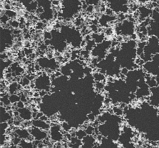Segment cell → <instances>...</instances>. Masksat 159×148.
<instances>
[{
  "label": "cell",
  "mask_w": 159,
  "mask_h": 148,
  "mask_svg": "<svg viewBox=\"0 0 159 148\" xmlns=\"http://www.w3.org/2000/svg\"><path fill=\"white\" fill-rule=\"evenodd\" d=\"M18 115L22 119L25 120V121H28L33 118V113L31 112L29 108H22L19 109L18 111Z\"/></svg>",
  "instance_id": "obj_19"
},
{
  "label": "cell",
  "mask_w": 159,
  "mask_h": 148,
  "mask_svg": "<svg viewBox=\"0 0 159 148\" xmlns=\"http://www.w3.org/2000/svg\"><path fill=\"white\" fill-rule=\"evenodd\" d=\"M29 131L32 137L35 140H37V141L43 140L45 139L47 136V134L45 130H42L41 129L35 127L34 126L30 128Z\"/></svg>",
  "instance_id": "obj_15"
},
{
  "label": "cell",
  "mask_w": 159,
  "mask_h": 148,
  "mask_svg": "<svg viewBox=\"0 0 159 148\" xmlns=\"http://www.w3.org/2000/svg\"><path fill=\"white\" fill-rule=\"evenodd\" d=\"M82 148H94L96 146V139L93 135L87 134L82 140Z\"/></svg>",
  "instance_id": "obj_18"
},
{
  "label": "cell",
  "mask_w": 159,
  "mask_h": 148,
  "mask_svg": "<svg viewBox=\"0 0 159 148\" xmlns=\"http://www.w3.org/2000/svg\"><path fill=\"white\" fill-rule=\"evenodd\" d=\"M38 63L39 66L41 68L45 69L53 70L56 68L57 66V63L56 61L53 58H40L38 60Z\"/></svg>",
  "instance_id": "obj_14"
},
{
  "label": "cell",
  "mask_w": 159,
  "mask_h": 148,
  "mask_svg": "<svg viewBox=\"0 0 159 148\" xmlns=\"http://www.w3.org/2000/svg\"><path fill=\"white\" fill-rule=\"evenodd\" d=\"M50 35V42L52 47L58 52L63 51L66 47L67 43L60 30H52Z\"/></svg>",
  "instance_id": "obj_8"
},
{
  "label": "cell",
  "mask_w": 159,
  "mask_h": 148,
  "mask_svg": "<svg viewBox=\"0 0 159 148\" xmlns=\"http://www.w3.org/2000/svg\"><path fill=\"white\" fill-rule=\"evenodd\" d=\"M153 10L150 7L143 4L139 8V17L142 21H145L148 17L152 16Z\"/></svg>",
  "instance_id": "obj_17"
},
{
  "label": "cell",
  "mask_w": 159,
  "mask_h": 148,
  "mask_svg": "<svg viewBox=\"0 0 159 148\" xmlns=\"http://www.w3.org/2000/svg\"><path fill=\"white\" fill-rule=\"evenodd\" d=\"M148 34L149 36H154L159 39V24L153 21H151L148 23L147 27Z\"/></svg>",
  "instance_id": "obj_16"
},
{
  "label": "cell",
  "mask_w": 159,
  "mask_h": 148,
  "mask_svg": "<svg viewBox=\"0 0 159 148\" xmlns=\"http://www.w3.org/2000/svg\"><path fill=\"white\" fill-rule=\"evenodd\" d=\"M32 124L33 125V126L41 129L42 130H45L47 131L48 129H50V124H48L46 121L42 120L40 118H37V119H34L32 122Z\"/></svg>",
  "instance_id": "obj_20"
},
{
  "label": "cell",
  "mask_w": 159,
  "mask_h": 148,
  "mask_svg": "<svg viewBox=\"0 0 159 148\" xmlns=\"http://www.w3.org/2000/svg\"><path fill=\"white\" fill-rule=\"evenodd\" d=\"M60 15L65 20H71L80 11L82 7L81 0H61Z\"/></svg>",
  "instance_id": "obj_2"
},
{
  "label": "cell",
  "mask_w": 159,
  "mask_h": 148,
  "mask_svg": "<svg viewBox=\"0 0 159 148\" xmlns=\"http://www.w3.org/2000/svg\"><path fill=\"white\" fill-rule=\"evenodd\" d=\"M111 42L109 40H104L97 44L91 50V55L96 59L100 60L104 59L107 56V52L110 49Z\"/></svg>",
  "instance_id": "obj_9"
},
{
  "label": "cell",
  "mask_w": 159,
  "mask_h": 148,
  "mask_svg": "<svg viewBox=\"0 0 159 148\" xmlns=\"http://www.w3.org/2000/svg\"><path fill=\"white\" fill-rule=\"evenodd\" d=\"M143 70L150 76L159 80V53L155 55L151 60L147 61L142 65Z\"/></svg>",
  "instance_id": "obj_6"
},
{
  "label": "cell",
  "mask_w": 159,
  "mask_h": 148,
  "mask_svg": "<svg viewBox=\"0 0 159 148\" xmlns=\"http://www.w3.org/2000/svg\"><path fill=\"white\" fill-rule=\"evenodd\" d=\"M17 137L22 139H28L31 136L30 131L25 129H18L16 131Z\"/></svg>",
  "instance_id": "obj_21"
},
{
  "label": "cell",
  "mask_w": 159,
  "mask_h": 148,
  "mask_svg": "<svg viewBox=\"0 0 159 148\" xmlns=\"http://www.w3.org/2000/svg\"><path fill=\"white\" fill-rule=\"evenodd\" d=\"M148 103L155 108H159V84L150 88Z\"/></svg>",
  "instance_id": "obj_11"
},
{
  "label": "cell",
  "mask_w": 159,
  "mask_h": 148,
  "mask_svg": "<svg viewBox=\"0 0 159 148\" xmlns=\"http://www.w3.org/2000/svg\"><path fill=\"white\" fill-rule=\"evenodd\" d=\"M20 146L22 148H33V145L31 142H27L25 141H22L20 142Z\"/></svg>",
  "instance_id": "obj_25"
},
{
  "label": "cell",
  "mask_w": 159,
  "mask_h": 148,
  "mask_svg": "<svg viewBox=\"0 0 159 148\" xmlns=\"http://www.w3.org/2000/svg\"><path fill=\"white\" fill-rule=\"evenodd\" d=\"M136 26L134 21L131 19H124L115 27V31L117 35L122 37H130L135 34Z\"/></svg>",
  "instance_id": "obj_5"
},
{
  "label": "cell",
  "mask_w": 159,
  "mask_h": 148,
  "mask_svg": "<svg viewBox=\"0 0 159 148\" xmlns=\"http://www.w3.org/2000/svg\"><path fill=\"white\" fill-rule=\"evenodd\" d=\"M112 19L113 17L111 16V14H107L106 15H104L102 16L100 19H99V22L101 24V25H106L109 22H110L111 21H112Z\"/></svg>",
  "instance_id": "obj_22"
},
{
  "label": "cell",
  "mask_w": 159,
  "mask_h": 148,
  "mask_svg": "<svg viewBox=\"0 0 159 148\" xmlns=\"http://www.w3.org/2000/svg\"><path fill=\"white\" fill-rule=\"evenodd\" d=\"M1 49L4 47H7V46L10 45L12 44V34L9 30L7 29H2L1 31Z\"/></svg>",
  "instance_id": "obj_12"
},
{
  "label": "cell",
  "mask_w": 159,
  "mask_h": 148,
  "mask_svg": "<svg viewBox=\"0 0 159 148\" xmlns=\"http://www.w3.org/2000/svg\"><path fill=\"white\" fill-rule=\"evenodd\" d=\"M9 98L11 103H17L19 101H20V97L16 94H11L9 96Z\"/></svg>",
  "instance_id": "obj_23"
},
{
  "label": "cell",
  "mask_w": 159,
  "mask_h": 148,
  "mask_svg": "<svg viewBox=\"0 0 159 148\" xmlns=\"http://www.w3.org/2000/svg\"><path fill=\"white\" fill-rule=\"evenodd\" d=\"M60 30L67 44L70 45L75 49L81 47L83 42V37L78 29L68 25H63Z\"/></svg>",
  "instance_id": "obj_3"
},
{
  "label": "cell",
  "mask_w": 159,
  "mask_h": 148,
  "mask_svg": "<svg viewBox=\"0 0 159 148\" xmlns=\"http://www.w3.org/2000/svg\"><path fill=\"white\" fill-rule=\"evenodd\" d=\"M50 78L46 73L40 75L37 78H35L34 81L35 87L41 91H48L49 88H50Z\"/></svg>",
  "instance_id": "obj_10"
},
{
  "label": "cell",
  "mask_w": 159,
  "mask_h": 148,
  "mask_svg": "<svg viewBox=\"0 0 159 148\" xmlns=\"http://www.w3.org/2000/svg\"><path fill=\"white\" fill-rule=\"evenodd\" d=\"M121 68L129 70L137 68L135 61L137 58V43L134 39H130L120 44V47L112 53Z\"/></svg>",
  "instance_id": "obj_1"
},
{
  "label": "cell",
  "mask_w": 159,
  "mask_h": 148,
  "mask_svg": "<svg viewBox=\"0 0 159 148\" xmlns=\"http://www.w3.org/2000/svg\"><path fill=\"white\" fill-rule=\"evenodd\" d=\"M158 53H159V39L154 36H149V38L145 41V44L140 58L145 62L151 60Z\"/></svg>",
  "instance_id": "obj_4"
},
{
  "label": "cell",
  "mask_w": 159,
  "mask_h": 148,
  "mask_svg": "<svg viewBox=\"0 0 159 148\" xmlns=\"http://www.w3.org/2000/svg\"><path fill=\"white\" fill-rule=\"evenodd\" d=\"M108 9L113 13L126 14L129 10V0H106Z\"/></svg>",
  "instance_id": "obj_7"
},
{
  "label": "cell",
  "mask_w": 159,
  "mask_h": 148,
  "mask_svg": "<svg viewBox=\"0 0 159 148\" xmlns=\"http://www.w3.org/2000/svg\"><path fill=\"white\" fill-rule=\"evenodd\" d=\"M18 85L17 83H11V85L9 86V91L11 92V94H15L14 93L18 89Z\"/></svg>",
  "instance_id": "obj_24"
},
{
  "label": "cell",
  "mask_w": 159,
  "mask_h": 148,
  "mask_svg": "<svg viewBox=\"0 0 159 148\" xmlns=\"http://www.w3.org/2000/svg\"><path fill=\"white\" fill-rule=\"evenodd\" d=\"M152 0H137V1L140 4H146L147 3L150 2Z\"/></svg>",
  "instance_id": "obj_26"
},
{
  "label": "cell",
  "mask_w": 159,
  "mask_h": 148,
  "mask_svg": "<svg viewBox=\"0 0 159 148\" xmlns=\"http://www.w3.org/2000/svg\"><path fill=\"white\" fill-rule=\"evenodd\" d=\"M157 10H158V11L159 12V5H158V7H157Z\"/></svg>",
  "instance_id": "obj_27"
},
{
  "label": "cell",
  "mask_w": 159,
  "mask_h": 148,
  "mask_svg": "<svg viewBox=\"0 0 159 148\" xmlns=\"http://www.w3.org/2000/svg\"><path fill=\"white\" fill-rule=\"evenodd\" d=\"M61 126L57 124H55L50 127V136L52 140L58 142L63 139V136L61 132Z\"/></svg>",
  "instance_id": "obj_13"
}]
</instances>
